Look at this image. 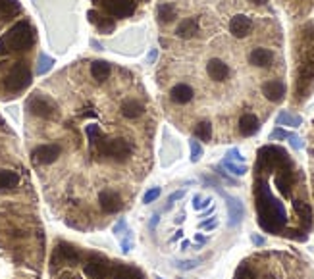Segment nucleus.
I'll return each mask as SVG.
<instances>
[{"mask_svg":"<svg viewBox=\"0 0 314 279\" xmlns=\"http://www.w3.org/2000/svg\"><path fill=\"white\" fill-rule=\"evenodd\" d=\"M255 198H257L255 204L258 212V225L268 233H280L286 227L287 216L284 204L272 196L266 181L255 183Z\"/></svg>","mask_w":314,"mask_h":279,"instance_id":"obj_1","label":"nucleus"},{"mask_svg":"<svg viewBox=\"0 0 314 279\" xmlns=\"http://www.w3.org/2000/svg\"><path fill=\"white\" fill-rule=\"evenodd\" d=\"M291 162L287 158V152L280 146H264L258 150V172H274V170H289Z\"/></svg>","mask_w":314,"mask_h":279,"instance_id":"obj_2","label":"nucleus"},{"mask_svg":"<svg viewBox=\"0 0 314 279\" xmlns=\"http://www.w3.org/2000/svg\"><path fill=\"white\" fill-rule=\"evenodd\" d=\"M8 50H29L35 43V31L29 21H18L8 33L2 37Z\"/></svg>","mask_w":314,"mask_h":279,"instance_id":"obj_3","label":"nucleus"},{"mask_svg":"<svg viewBox=\"0 0 314 279\" xmlns=\"http://www.w3.org/2000/svg\"><path fill=\"white\" fill-rule=\"evenodd\" d=\"M29 85H31V69L25 62H18L8 71V75L4 79V87L10 93H19V91L27 89Z\"/></svg>","mask_w":314,"mask_h":279,"instance_id":"obj_4","label":"nucleus"},{"mask_svg":"<svg viewBox=\"0 0 314 279\" xmlns=\"http://www.w3.org/2000/svg\"><path fill=\"white\" fill-rule=\"evenodd\" d=\"M98 150H100V154L108 156V158L125 160L131 154V146L124 139H104V141L98 143Z\"/></svg>","mask_w":314,"mask_h":279,"instance_id":"obj_5","label":"nucleus"},{"mask_svg":"<svg viewBox=\"0 0 314 279\" xmlns=\"http://www.w3.org/2000/svg\"><path fill=\"white\" fill-rule=\"evenodd\" d=\"M27 108L31 110V114L39 115V117H43V119H52V117H56L58 115L54 102L43 95L31 96L27 100Z\"/></svg>","mask_w":314,"mask_h":279,"instance_id":"obj_6","label":"nucleus"},{"mask_svg":"<svg viewBox=\"0 0 314 279\" xmlns=\"http://www.w3.org/2000/svg\"><path fill=\"white\" fill-rule=\"evenodd\" d=\"M104 8L114 18H129L135 12L133 0H104Z\"/></svg>","mask_w":314,"mask_h":279,"instance_id":"obj_7","label":"nucleus"},{"mask_svg":"<svg viewBox=\"0 0 314 279\" xmlns=\"http://www.w3.org/2000/svg\"><path fill=\"white\" fill-rule=\"evenodd\" d=\"M106 273H108V262H106V258L93 254L85 264V275L89 279H106Z\"/></svg>","mask_w":314,"mask_h":279,"instance_id":"obj_8","label":"nucleus"},{"mask_svg":"<svg viewBox=\"0 0 314 279\" xmlns=\"http://www.w3.org/2000/svg\"><path fill=\"white\" fill-rule=\"evenodd\" d=\"M62 148L58 144H41L33 150V162L35 164H52L56 162Z\"/></svg>","mask_w":314,"mask_h":279,"instance_id":"obj_9","label":"nucleus"},{"mask_svg":"<svg viewBox=\"0 0 314 279\" xmlns=\"http://www.w3.org/2000/svg\"><path fill=\"white\" fill-rule=\"evenodd\" d=\"M79 252H77L76 247H72V245H67V243H60L58 245L56 252H54V256H52V262H54V266H58V262H66V264H77L79 262Z\"/></svg>","mask_w":314,"mask_h":279,"instance_id":"obj_10","label":"nucleus"},{"mask_svg":"<svg viewBox=\"0 0 314 279\" xmlns=\"http://www.w3.org/2000/svg\"><path fill=\"white\" fill-rule=\"evenodd\" d=\"M100 202V208L106 214H116L118 210H122V201H120V194L116 191H102L98 196Z\"/></svg>","mask_w":314,"mask_h":279,"instance_id":"obj_11","label":"nucleus"},{"mask_svg":"<svg viewBox=\"0 0 314 279\" xmlns=\"http://www.w3.org/2000/svg\"><path fill=\"white\" fill-rule=\"evenodd\" d=\"M251 29H253V21L247 16H235V18H231V21H229V31H231L233 37L237 38L247 37L249 33H251Z\"/></svg>","mask_w":314,"mask_h":279,"instance_id":"obj_12","label":"nucleus"},{"mask_svg":"<svg viewBox=\"0 0 314 279\" xmlns=\"http://www.w3.org/2000/svg\"><path fill=\"white\" fill-rule=\"evenodd\" d=\"M262 95L272 102H280L286 96V85L282 81H268L262 85Z\"/></svg>","mask_w":314,"mask_h":279,"instance_id":"obj_13","label":"nucleus"},{"mask_svg":"<svg viewBox=\"0 0 314 279\" xmlns=\"http://www.w3.org/2000/svg\"><path fill=\"white\" fill-rule=\"evenodd\" d=\"M228 198V210H229V227H237L241 220H243V214H245V208H243V202L239 198H233V196H226Z\"/></svg>","mask_w":314,"mask_h":279,"instance_id":"obj_14","label":"nucleus"},{"mask_svg":"<svg viewBox=\"0 0 314 279\" xmlns=\"http://www.w3.org/2000/svg\"><path fill=\"white\" fill-rule=\"evenodd\" d=\"M206 71H208L210 79H214V81H224L229 75V67L222 60H218V58L210 60L208 66H206Z\"/></svg>","mask_w":314,"mask_h":279,"instance_id":"obj_15","label":"nucleus"},{"mask_svg":"<svg viewBox=\"0 0 314 279\" xmlns=\"http://www.w3.org/2000/svg\"><path fill=\"white\" fill-rule=\"evenodd\" d=\"M274 60V54L268 48H255L249 56V62L257 67H268Z\"/></svg>","mask_w":314,"mask_h":279,"instance_id":"obj_16","label":"nucleus"},{"mask_svg":"<svg viewBox=\"0 0 314 279\" xmlns=\"http://www.w3.org/2000/svg\"><path fill=\"white\" fill-rule=\"evenodd\" d=\"M258 117L255 114H245L241 115V119H239V131L241 135H245V137H251V135H255L258 131Z\"/></svg>","mask_w":314,"mask_h":279,"instance_id":"obj_17","label":"nucleus"},{"mask_svg":"<svg viewBox=\"0 0 314 279\" xmlns=\"http://www.w3.org/2000/svg\"><path fill=\"white\" fill-rule=\"evenodd\" d=\"M199 31V21L195 18H187L183 19L180 25H178V29H176V33H178V37L181 38H191L195 37V33Z\"/></svg>","mask_w":314,"mask_h":279,"instance_id":"obj_18","label":"nucleus"},{"mask_svg":"<svg viewBox=\"0 0 314 279\" xmlns=\"http://www.w3.org/2000/svg\"><path fill=\"white\" fill-rule=\"evenodd\" d=\"M171 100L173 102H178V104H185V102H189L191 98H193V89L189 85H185V83H180V85H176L171 89Z\"/></svg>","mask_w":314,"mask_h":279,"instance_id":"obj_19","label":"nucleus"},{"mask_svg":"<svg viewBox=\"0 0 314 279\" xmlns=\"http://www.w3.org/2000/svg\"><path fill=\"white\" fill-rule=\"evenodd\" d=\"M276 187L284 196L291 194V173H289V170H280V173L276 175Z\"/></svg>","mask_w":314,"mask_h":279,"instance_id":"obj_20","label":"nucleus"},{"mask_svg":"<svg viewBox=\"0 0 314 279\" xmlns=\"http://www.w3.org/2000/svg\"><path fill=\"white\" fill-rule=\"evenodd\" d=\"M91 75L95 77L96 81H104L110 75V64L102 62V60H96L91 64Z\"/></svg>","mask_w":314,"mask_h":279,"instance_id":"obj_21","label":"nucleus"},{"mask_svg":"<svg viewBox=\"0 0 314 279\" xmlns=\"http://www.w3.org/2000/svg\"><path fill=\"white\" fill-rule=\"evenodd\" d=\"M19 10L21 6L18 0H0V18H14Z\"/></svg>","mask_w":314,"mask_h":279,"instance_id":"obj_22","label":"nucleus"},{"mask_svg":"<svg viewBox=\"0 0 314 279\" xmlns=\"http://www.w3.org/2000/svg\"><path fill=\"white\" fill-rule=\"evenodd\" d=\"M18 183H19V175L16 172H8V170H2L0 172V191L14 189V187H18Z\"/></svg>","mask_w":314,"mask_h":279,"instance_id":"obj_23","label":"nucleus"},{"mask_svg":"<svg viewBox=\"0 0 314 279\" xmlns=\"http://www.w3.org/2000/svg\"><path fill=\"white\" fill-rule=\"evenodd\" d=\"M122 114L125 117H129V119H133V117H139V115L143 114V104H139V102H135V100H127L122 104Z\"/></svg>","mask_w":314,"mask_h":279,"instance_id":"obj_24","label":"nucleus"},{"mask_svg":"<svg viewBox=\"0 0 314 279\" xmlns=\"http://www.w3.org/2000/svg\"><path fill=\"white\" fill-rule=\"evenodd\" d=\"M114 279H143L141 271L129 266H118V269L114 271Z\"/></svg>","mask_w":314,"mask_h":279,"instance_id":"obj_25","label":"nucleus"},{"mask_svg":"<svg viewBox=\"0 0 314 279\" xmlns=\"http://www.w3.org/2000/svg\"><path fill=\"white\" fill-rule=\"evenodd\" d=\"M293 208H295V212L299 214V218L305 221L306 225H310V223H312V210H310V206H308L306 202L295 201L293 202Z\"/></svg>","mask_w":314,"mask_h":279,"instance_id":"obj_26","label":"nucleus"},{"mask_svg":"<svg viewBox=\"0 0 314 279\" xmlns=\"http://www.w3.org/2000/svg\"><path fill=\"white\" fill-rule=\"evenodd\" d=\"M195 137L200 139L202 143H208L210 137H212V125H210V122H200V124L195 127Z\"/></svg>","mask_w":314,"mask_h":279,"instance_id":"obj_27","label":"nucleus"},{"mask_svg":"<svg viewBox=\"0 0 314 279\" xmlns=\"http://www.w3.org/2000/svg\"><path fill=\"white\" fill-rule=\"evenodd\" d=\"M158 18H160V21L170 23L171 19L176 18V8L171 4H160L158 6Z\"/></svg>","mask_w":314,"mask_h":279,"instance_id":"obj_28","label":"nucleus"},{"mask_svg":"<svg viewBox=\"0 0 314 279\" xmlns=\"http://www.w3.org/2000/svg\"><path fill=\"white\" fill-rule=\"evenodd\" d=\"M52 64H54L52 58L47 56V54H41V56H39V62H37V75H45V73H48L50 67H52Z\"/></svg>","mask_w":314,"mask_h":279,"instance_id":"obj_29","label":"nucleus"},{"mask_svg":"<svg viewBox=\"0 0 314 279\" xmlns=\"http://www.w3.org/2000/svg\"><path fill=\"white\" fill-rule=\"evenodd\" d=\"M277 125H291V127H297V125H301V117L289 114V112H282V114L277 115Z\"/></svg>","mask_w":314,"mask_h":279,"instance_id":"obj_30","label":"nucleus"},{"mask_svg":"<svg viewBox=\"0 0 314 279\" xmlns=\"http://www.w3.org/2000/svg\"><path fill=\"white\" fill-rule=\"evenodd\" d=\"M222 166L229 170V172L233 173V175H245L247 173V166H243V164H237V162H231V160H224Z\"/></svg>","mask_w":314,"mask_h":279,"instance_id":"obj_31","label":"nucleus"},{"mask_svg":"<svg viewBox=\"0 0 314 279\" xmlns=\"http://www.w3.org/2000/svg\"><path fill=\"white\" fill-rule=\"evenodd\" d=\"M95 23H96V27L100 29L102 33H112V31H114V21H112V19L100 18V16H98Z\"/></svg>","mask_w":314,"mask_h":279,"instance_id":"obj_32","label":"nucleus"},{"mask_svg":"<svg viewBox=\"0 0 314 279\" xmlns=\"http://www.w3.org/2000/svg\"><path fill=\"white\" fill-rule=\"evenodd\" d=\"M202 156V146L199 144V141H191V162H199Z\"/></svg>","mask_w":314,"mask_h":279,"instance_id":"obj_33","label":"nucleus"},{"mask_svg":"<svg viewBox=\"0 0 314 279\" xmlns=\"http://www.w3.org/2000/svg\"><path fill=\"white\" fill-rule=\"evenodd\" d=\"M235 279H257L255 277V273L247 268V266H241L237 269V273H235Z\"/></svg>","mask_w":314,"mask_h":279,"instance_id":"obj_34","label":"nucleus"},{"mask_svg":"<svg viewBox=\"0 0 314 279\" xmlns=\"http://www.w3.org/2000/svg\"><path fill=\"white\" fill-rule=\"evenodd\" d=\"M158 196H160V189H158V187H154V189H151V191L145 192L143 202H147V204H149V202H154Z\"/></svg>","mask_w":314,"mask_h":279,"instance_id":"obj_35","label":"nucleus"},{"mask_svg":"<svg viewBox=\"0 0 314 279\" xmlns=\"http://www.w3.org/2000/svg\"><path fill=\"white\" fill-rule=\"evenodd\" d=\"M100 135V129L96 127V125H87V137H89V141L95 144L96 143V137Z\"/></svg>","mask_w":314,"mask_h":279,"instance_id":"obj_36","label":"nucleus"},{"mask_svg":"<svg viewBox=\"0 0 314 279\" xmlns=\"http://www.w3.org/2000/svg\"><path fill=\"white\" fill-rule=\"evenodd\" d=\"M226 160H231V162H239V164H243V160H245V158H243V156L239 154V150H237V148H233V150H229V152H228V158H226Z\"/></svg>","mask_w":314,"mask_h":279,"instance_id":"obj_37","label":"nucleus"},{"mask_svg":"<svg viewBox=\"0 0 314 279\" xmlns=\"http://www.w3.org/2000/svg\"><path fill=\"white\" fill-rule=\"evenodd\" d=\"M287 237H291V239H297V241H306L305 231H297V229L287 231Z\"/></svg>","mask_w":314,"mask_h":279,"instance_id":"obj_38","label":"nucleus"},{"mask_svg":"<svg viewBox=\"0 0 314 279\" xmlns=\"http://www.w3.org/2000/svg\"><path fill=\"white\" fill-rule=\"evenodd\" d=\"M199 266V260H187V262H180L178 268L180 269H193Z\"/></svg>","mask_w":314,"mask_h":279,"instance_id":"obj_39","label":"nucleus"},{"mask_svg":"<svg viewBox=\"0 0 314 279\" xmlns=\"http://www.w3.org/2000/svg\"><path fill=\"white\" fill-rule=\"evenodd\" d=\"M289 135H291V133H287V131H284V129H280V127H277V129H274V131H272V135H270V137H272V139H287Z\"/></svg>","mask_w":314,"mask_h":279,"instance_id":"obj_40","label":"nucleus"},{"mask_svg":"<svg viewBox=\"0 0 314 279\" xmlns=\"http://www.w3.org/2000/svg\"><path fill=\"white\" fill-rule=\"evenodd\" d=\"M216 225H218V220H216V218H212V220L202 221V223H200V227H202V229H214Z\"/></svg>","mask_w":314,"mask_h":279,"instance_id":"obj_41","label":"nucleus"},{"mask_svg":"<svg viewBox=\"0 0 314 279\" xmlns=\"http://www.w3.org/2000/svg\"><path fill=\"white\" fill-rule=\"evenodd\" d=\"M287 139H289V143H291V146H293V148H297V150H299V148L303 146V143H301V139H299V137H295V135H289Z\"/></svg>","mask_w":314,"mask_h":279,"instance_id":"obj_42","label":"nucleus"},{"mask_svg":"<svg viewBox=\"0 0 314 279\" xmlns=\"http://www.w3.org/2000/svg\"><path fill=\"white\" fill-rule=\"evenodd\" d=\"M183 194H185V191H176V192H173V194H171L170 198H168V208H170L171 204H173V201H178V198H181Z\"/></svg>","mask_w":314,"mask_h":279,"instance_id":"obj_43","label":"nucleus"},{"mask_svg":"<svg viewBox=\"0 0 314 279\" xmlns=\"http://www.w3.org/2000/svg\"><path fill=\"white\" fill-rule=\"evenodd\" d=\"M193 208H195V210H199L200 208V196L199 194H195V198H193Z\"/></svg>","mask_w":314,"mask_h":279,"instance_id":"obj_44","label":"nucleus"},{"mask_svg":"<svg viewBox=\"0 0 314 279\" xmlns=\"http://www.w3.org/2000/svg\"><path fill=\"white\" fill-rule=\"evenodd\" d=\"M251 239H253V243H255V245H258V247H260V245H264V239H262V237H258V235H253Z\"/></svg>","mask_w":314,"mask_h":279,"instance_id":"obj_45","label":"nucleus"},{"mask_svg":"<svg viewBox=\"0 0 314 279\" xmlns=\"http://www.w3.org/2000/svg\"><path fill=\"white\" fill-rule=\"evenodd\" d=\"M0 54H8V47H6V43L0 38Z\"/></svg>","mask_w":314,"mask_h":279,"instance_id":"obj_46","label":"nucleus"},{"mask_svg":"<svg viewBox=\"0 0 314 279\" xmlns=\"http://www.w3.org/2000/svg\"><path fill=\"white\" fill-rule=\"evenodd\" d=\"M87 16H89V21H93V23H95V21H96V18H98V14H96L95 10H91V12L87 14Z\"/></svg>","mask_w":314,"mask_h":279,"instance_id":"obj_47","label":"nucleus"},{"mask_svg":"<svg viewBox=\"0 0 314 279\" xmlns=\"http://www.w3.org/2000/svg\"><path fill=\"white\" fill-rule=\"evenodd\" d=\"M210 202H212V201H210V198H204V201L200 202V208H199V210H202V208H208Z\"/></svg>","mask_w":314,"mask_h":279,"instance_id":"obj_48","label":"nucleus"},{"mask_svg":"<svg viewBox=\"0 0 314 279\" xmlns=\"http://www.w3.org/2000/svg\"><path fill=\"white\" fill-rule=\"evenodd\" d=\"M195 241H197V243H206V237H202V235H195Z\"/></svg>","mask_w":314,"mask_h":279,"instance_id":"obj_49","label":"nucleus"},{"mask_svg":"<svg viewBox=\"0 0 314 279\" xmlns=\"http://www.w3.org/2000/svg\"><path fill=\"white\" fill-rule=\"evenodd\" d=\"M253 4H266V0H251Z\"/></svg>","mask_w":314,"mask_h":279,"instance_id":"obj_50","label":"nucleus"},{"mask_svg":"<svg viewBox=\"0 0 314 279\" xmlns=\"http://www.w3.org/2000/svg\"><path fill=\"white\" fill-rule=\"evenodd\" d=\"M60 279H77V277H74V275H67V273H66V275H62Z\"/></svg>","mask_w":314,"mask_h":279,"instance_id":"obj_51","label":"nucleus"}]
</instances>
